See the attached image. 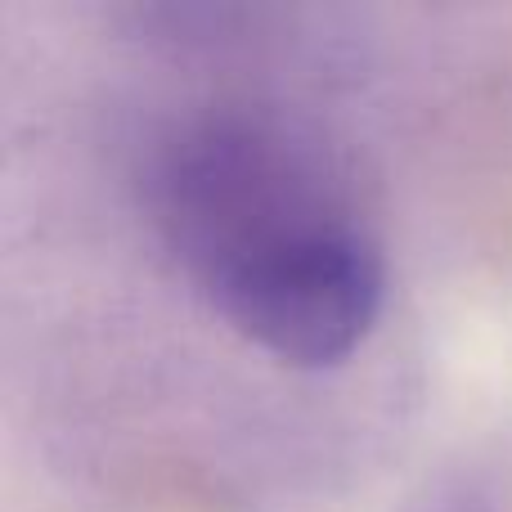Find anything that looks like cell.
I'll return each instance as SVG.
<instances>
[{
  "mask_svg": "<svg viewBox=\"0 0 512 512\" xmlns=\"http://www.w3.org/2000/svg\"><path fill=\"white\" fill-rule=\"evenodd\" d=\"M140 180L180 279L265 360L324 373L364 351L387 310V248L319 131L216 104L167 126Z\"/></svg>",
  "mask_w": 512,
  "mask_h": 512,
  "instance_id": "cell-1",
  "label": "cell"
}]
</instances>
